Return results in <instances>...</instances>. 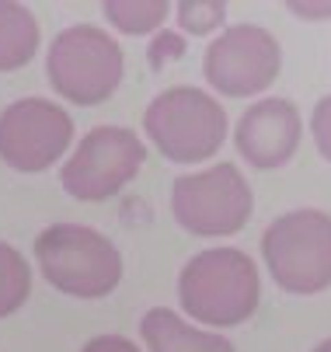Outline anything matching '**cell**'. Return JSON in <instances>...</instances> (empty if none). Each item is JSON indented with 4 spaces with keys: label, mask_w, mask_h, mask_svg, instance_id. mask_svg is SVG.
Here are the masks:
<instances>
[{
    "label": "cell",
    "mask_w": 331,
    "mask_h": 352,
    "mask_svg": "<svg viewBox=\"0 0 331 352\" xmlns=\"http://www.w3.org/2000/svg\"><path fill=\"white\" fill-rule=\"evenodd\" d=\"M255 210V195L248 178L233 164H216L196 175L174 178L171 213L174 220L199 237L238 234Z\"/></svg>",
    "instance_id": "6"
},
{
    "label": "cell",
    "mask_w": 331,
    "mask_h": 352,
    "mask_svg": "<svg viewBox=\"0 0 331 352\" xmlns=\"http://www.w3.org/2000/svg\"><path fill=\"white\" fill-rule=\"evenodd\" d=\"M174 14L188 35H209V32L223 28L227 4H220V0H185V4H178Z\"/></svg>",
    "instance_id": "15"
},
{
    "label": "cell",
    "mask_w": 331,
    "mask_h": 352,
    "mask_svg": "<svg viewBox=\"0 0 331 352\" xmlns=\"http://www.w3.org/2000/svg\"><path fill=\"white\" fill-rule=\"evenodd\" d=\"M181 53H185L181 35H174V32H161V35L154 38V45H150V67H154V70H161V67H164V60H178Z\"/></svg>",
    "instance_id": "17"
},
{
    "label": "cell",
    "mask_w": 331,
    "mask_h": 352,
    "mask_svg": "<svg viewBox=\"0 0 331 352\" xmlns=\"http://www.w3.org/2000/svg\"><path fill=\"white\" fill-rule=\"evenodd\" d=\"M147 161V146L126 126H98L91 129L73 157L63 164V188L80 203H102L122 192Z\"/></svg>",
    "instance_id": "7"
},
{
    "label": "cell",
    "mask_w": 331,
    "mask_h": 352,
    "mask_svg": "<svg viewBox=\"0 0 331 352\" xmlns=\"http://www.w3.org/2000/svg\"><path fill=\"white\" fill-rule=\"evenodd\" d=\"M300 112L293 102L286 98H265V102H255L241 122L238 133H233V143H238V154L258 168V171H275L282 164H290V157L300 146Z\"/></svg>",
    "instance_id": "10"
},
{
    "label": "cell",
    "mask_w": 331,
    "mask_h": 352,
    "mask_svg": "<svg viewBox=\"0 0 331 352\" xmlns=\"http://www.w3.org/2000/svg\"><path fill=\"white\" fill-rule=\"evenodd\" d=\"M203 70L220 94L251 98L275 84L282 70V49L262 25H230L209 42Z\"/></svg>",
    "instance_id": "8"
},
{
    "label": "cell",
    "mask_w": 331,
    "mask_h": 352,
    "mask_svg": "<svg viewBox=\"0 0 331 352\" xmlns=\"http://www.w3.org/2000/svg\"><path fill=\"white\" fill-rule=\"evenodd\" d=\"M105 18L126 35H147L171 14L164 0H105Z\"/></svg>",
    "instance_id": "13"
},
{
    "label": "cell",
    "mask_w": 331,
    "mask_h": 352,
    "mask_svg": "<svg viewBox=\"0 0 331 352\" xmlns=\"http://www.w3.org/2000/svg\"><path fill=\"white\" fill-rule=\"evenodd\" d=\"M258 269L241 248H206L178 276L181 307L203 324L233 328L258 307Z\"/></svg>",
    "instance_id": "1"
},
{
    "label": "cell",
    "mask_w": 331,
    "mask_h": 352,
    "mask_svg": "<svg viewBox=\"0 0 331 352\" xmlns=\"http://www.w3.org/2000/svg\"><path fill=\"white\" fill-rule=\"evenodd\" d=\"M290 14L297 18H307V21H321V18H331V0L328 4H300V0H290Z\"/></svg>",
    "instance_id": "19"
},
{
    "label": "cell",
    "mask_w": 331,
    "mask_h": 352,
    "mask_svg": "<svg viewBox=\"0 0 331 352\" xmlns=\"http://www.w3.org/2000/svg\"><path fill=\"white\" fill-rule=\"evenodd\" d=\"M80 352H139V345L122 335H94Z\"/></svg>",
    "instance_id": "18"
},
{
    "label": "cell",
    "mask_w": 331,
    "mask_h": 352,
    "mask_svg": "<svg viewBox=\"0 0 331 352\" xmlns=\"http://www.w3.org/2000/svg\"><path fill=\"white\" fill-rule=\"evenodd\" d=\"M122 49L119 42L94 25L63 28L45 56L49 84L73 105H102L122 84Z\"/></svg>",
    "instance_id": "5"
},
{
    "label": "cell",
    "mask_w": 331,
    "mask_h": 352,
    "mask_svg": "<svg viewBox=\"0 0 331 352\" xmlns=\"http://www.w3.org/2000/svg\"><path fill=\"white\" fill-rule=\"evenodd\" d=\"M32 293V269L21 258V251L0 241V318L14 314Z\"/></svg>",
    "instance_id": "14"
},
{
    "label": "cell",
    "mask_w": 331,
    "mask_h": 352,
    "mask_svg": "<svg viewBox=\"0 0 331 352\" xmlns=\"http://www.w3.org/2000/svg\"><path fill=\"white\" fill-rule=\"evenodd\" d=\"M310 133H314V143H317V150H321V157L331 161V94L321 98V102L314 105Z\"/></svg>",
    "instance_id": "16"
},
{
    "label": "cell",
    "mask_w": 331,
    "mask_h": 352,
    "mask_svg": "<svg viewBox=\"0 0 331 352\" xmlns=\"http://www.w3.org/2000/svg\"><path fill=\"white\" fill-rule=\"evenodd\" d=\"M139 331H144V342L150 352H233L230 338L199 331L168 307L147 311L144 321H139Z\"/></svg>",
    "instance_id": "11"
},
{
    "label": "cell",
    "mask_w": 331,
    "mask_h": 352,
    "mask_svg": "<svg viewBox=\"0 0 331 352\" xmlns=\"http://www.w3.org/2000/svg\"><path fill=\"white\" fill-rule=\"evenodd\" d=\"M38 49V21L25 4L0 0V74L21 70Z\"/></svg>",
    "instance_id": "12"
},
{
    "label": "cell",
    "mask_w": 331,
    "mask_h": 352,
    "mask_svg": "<svg viewBox=\"0 0 331 352\" xmlns=\"http://www.w3.org/2000/svg\"><path fill=\"white\" fill-rule=\"evenodd\" d=\"M144 129L174 164L209 161L227 140V112L199 87H168L147 105Z\"/></svg>",
    "instance_id": "3"
},
{
    "label": "cell",
    "mask_w": 331,
    "mask_h": 352,
    "mask_svg": "<svg viewBox=\"0 0 331 352\" xmlns=\"http://www.w3.org/2000/svg\"><path fill=\"white\" fill-rule=\"evenodd\" d=\"M314 352H331V338H324V342H321V345H317Z\"/></svg>",
    "instance_id": "20"
},
{
    "label": "cell",
    "mask_w": 331,
    "mask_h": 352,
    "mask_svg": "<svg viewBox=\"0 0 331 352\" xmlns=\"http://www.w3.org/2000/svg\"><path fill=\"white\" fill-rule=\"evenodd\" d=\"M35 258L42 276L60 293L98 300L109 296L122 279L119 248L91 227L80 223H53L35 237Z\"/></svg>",
    "instance_id": "2"
},
{
    "label": "cell",
    "mask_w": 331,
    "mask_h": 352,
    "mask_svg": "<svg viewBox=\"0 0 331 352\" xmlns=\"http://www.w3.org/2000/svg\"><path fill=\"white\" fill-rule=\"evenodd\" d=\"M73 140V119L49 98H21L0 112V161L35 175L53 168Z\"/></svg>",
    "instance_id": "9"
},
{
    "label": "cell",
    "mask_w": 331,
    "mask_h": 352,
    "mask_svg": "<svg viewBox=\"0 0 331 352\" xmlns=\"http://www.w3.org/2000/svg\"><path fill=\"white\" fill-rule=\"evenodd\" d=\"M262 255L272 279L297 296L331 286V217L321 210H293L269 223Z\"/></svg>",
    "instance_id": "4"
}]
</instances>
